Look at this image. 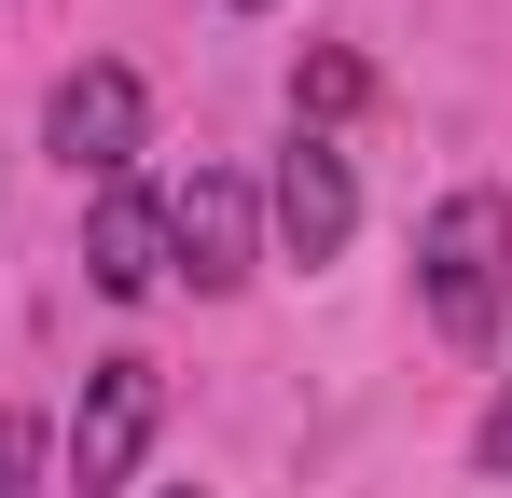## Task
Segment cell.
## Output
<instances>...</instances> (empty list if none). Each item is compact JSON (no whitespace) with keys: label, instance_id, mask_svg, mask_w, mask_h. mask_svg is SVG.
<instances>
[{"label":"cell","instance_id":"6","mask_svg":"<svg viewBox=\"0 0 512 498\" xmlns=\"http://www.w3.org/2000/svg\"><path fill=\"white\" fill-rule=\"evenodd\" d=\"M84 277L97 291H167V194H139V180H97V222H84Z\"/></svg>","mask_w":512,"mask_h":498},{"label":"cell","instance_id":"2","mask_svg":"<svg viewBox=\"0 0 512 498\" xmlns=\"http://www.w3.org/2000/svg\"><path fill=\"white\" fill-rule=\"evenodd\" d=\"M139 139H153V97H139V70H111V56H84V70L56 83V111H42V153L70 166V180H125Z\"/></svg>","mask_w":512,"mask_h":498},{"label":"cell","instance_id":"4","mask_svg":"<svg viewBox=\"0 0 512 498\" xmlns=\"http://www.w3.org/2000/svg\"><path fill=\"white\" fill-rule=\"evenodd\" d=\"M153 415H167V374L153 360H97L84 374V415H70V485H125L139 471V443H153Z\"/></svg>","mask_w":512,"mask_h":498},{"label":"cell","instance_id":"7","mask_svg":"<svg viewBox=\"0 0 512 498\" xmlns=\"http://www.w3.org/2000/svg\"><path fill=\"white\" fill-rule=\"evenodd\" d=\"M360 97H374V70H360V56H305V70H291V111H305V139H319L333 111H360Z\"/></svg>","mask_w":512,"mask_h":498},{"label":"cell","instance_id":"9","mask_svg":"<svg viewBox=\"0 0 512 498\" xmlns=\"http://www.w3.org/2000/svg\"><path fill=\"white\" fill-rule=\"evenodd\" d=\"M471 457H485V471H499V485H512V388H499V402H485V429H471Z\"/></svg>","mask_w":512,"mask_h":498},{"label":"cell","instance_id":"1","mask_svg":"<svg viewBox=\"0 0 512 498\" xmlns=\"http://www.w3.org/2000/svg\"><path fill=\"white\" fill-rule=\"evenodd\" d=\"M416 291H429V332L443 346H485L499 332V305H512V194L499 180H457L416 222Z\"/></svg>","mask_w":512,"mask_h":498},{"label":"cell","instance_id":"8","mask_svg":"<svg viewBox=\"0 0 512 498\" xmlns=\"http://www.w3.org/2000/svg\"><path fill=\"white\" fill-rule=\"evenodd\" d=\"M28 471H42V415L0 402V498H28Z\"/></svg>","mask_w":512,"mask_h":498},{"label":"cell","instance_id":"10","mask_svg":"<svg viewBox=\"0 0 512 498\" xmlns=\"http://www.w3.org/2000/svg\"><path fill=\"white\" fill-rule=\"evenodd\" d=\"M236 14H263V0H236Z\"/></svg>","mask_w":512,"mask_h":498},{"label":"cell","instance_id":"3","mask_svg":"<svg viewBox=\"0 0 512 498\" xmlns=\"http://www.w3.org/2000/svg\"><path fill=\"white\" fill-rule=\"evenodd\" d=\"M250 236H263V194L236 166H194L167 194V277H194V291H236L250 277Z\"/></svg>","mask_w":512,"mask_h":498},{"label":"cell","instance_id":"5","mask_svg":"<svg viewBox=\"0 0 512 498\" xmlns=\"http://www.w3.org/2000/svg\"><path fill=\"white\" fill-rule=\"evenodd\" d=\"M263 222H277V249H291V263H333V249L360 236V180H346L333 139H291V153H277V180H263Z\"/></svg>","mask_w":512,"mask_h":498}]
</instances>
